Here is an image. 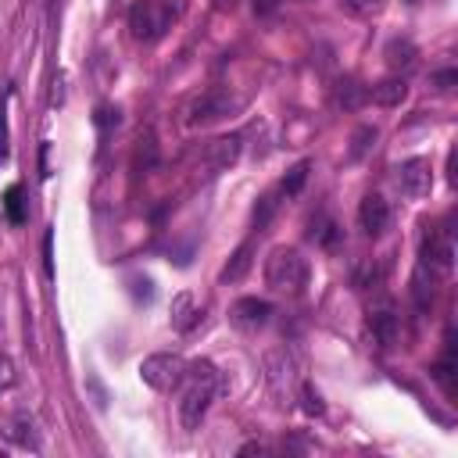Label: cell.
I'll return each instance as SVG.
<instances>
[{
  "label": "cell",
  "instance_id": "25",
  "mask_svg": "<svg viewBox=\"0 0 458 458\" xmlns=\"http://www.w3.org/2000/svg\"><path fill=\"white\" fill-rule=\"evenodd\" d=\"M351 143H354V147H351V157H361V154L376 143V129H372V125H361V129L351 136Z\"/></svg>",
  "mask_w": 458,
  "mask_h": 458
},
{
  "label": "cell",
  "instance_id": "16",
  "mask_svg": "<svg viewBox=\"0 0 458 458\" xmlns=\"http://www.w3.org/2000/svg\"><path fill=\"white\" fill-rule=\"evenodd\" d=\"M4 211H7V222H11V225H21V222L29 218V211H25V193H21L18 182L4 190Z\"/></svg>",
  "mask_w": 458,
  "mask_h": 458
},
{
  "label": "cell",
  "instance_id": "11",
  "mask_svg": "<svg viewBox=\"0 0 458 458\" xmlns=\"http://www.w3.org/2000/svg\"><path fill=\"white\" fill-rule=\"evenodd\" d=\"M265 369H268V386H272V394L276 397H286L290 394V386H293V361L283 354V351H272V354H265Z\"/></svg>",
  "mask_w": 458,
  "mask_h": 458
},
{
  "label": "cell",
  "instance_id": "2",
  "mask_svg": "<svg viewBox=\"0 0 458 458\" xmlns=\"http://www.w3.org/2000/svg\"><path fill=\"white\" fill-rule=\"evenodd\" d=\"M182 14V0H136L129 7V29L140 43H157Z\"/></svg>",
  "mask_w": 458,
  "mask_h": 458
},
{
  "label": "cell",
  "instance_id": "4",
  "mask_svg": "<svg viewBox=\"0 0 458 458\" xmlns=\"http://www.w3.org/2000/svg\"><path fill=\"white\" fill-rule=\"evenodd\" d=\"M182 376H186V358H182V354L161 351V354H147V358L140 361V379H143L150 390L168 394V390H175V386L182 383Z\"/></svg>",
  "mask_w": 458,
  "mask_h": 458
},
{
  "label": "cell",
  "instance_id": "9",
  "mask_svg": "<svg viewBox=\"0 0 458 458\" xmlns=\"http://www.w3.org/2000/svg\"><path fill=\"white\" fill-rule=\"evenodd\" d=\"M240 107V100H233L229 93H204L193 107H190V125H204V122H218V118H225L229 111H236Z\"/></svg>",
  "mask_w": 458,
  "mask_h": 458
},
{
  "label": "cell",
  "instance_id": "10",
  "mask_svg": "<svg viewBox=\"0 0 458 458\" xmlns=\"http://www.w3.org/2000/svg\"><path fill=\"white\" fill-rule=\"evenodd\" d=\"M268 318H272V304L261 301V297H240V301L233 304V322L243 326V329H258V326H265Z\"/></svg>",
  "mask_w": 458,
  "mask_h": 458
},
{
  "label": "cell",
  "instance_id": "13",
  "mask_svg": "<svg viewBox=\"0 0 458 458\" xmlns=\"http://www.w3.org/2000/svg\"><path fill=\"white\" fill-rule=\"evenodd\" d=\"M383 57H386V68H390V72H408V68L415 64L419 50H415L411 39H390L386 50H383Z\"/></svg>",
  "mask_w": 458,
  "mask_h": 458
},
{
  "label": "cell",
  "instance_id": "22",
  "mask_svg": "<svg viewBox=\"0 0 458 458\" xmlns=\"http://www.w3.org/2000/svg\"><path fill=\"white\" fill-rule=\"evenodd\" d=\"M340 7H344L351 18H376V14L386 7V0H340Z\"/></svg>",
  "mask_w": 458,
  "mask_h": 458
},
{
  "label": "cell",
  "instance_id": "28",
  "mask_svg": "<svg viewBox=\"0 0 458 458\" xmlns=\"http://www.w3.org/2000/svg\"><path fill=\"white\" fill-rule=\"evenodd\" d=\"M14 386V361L7 354H0V390Z\"/></svg>",
  "mask_w": 458,
  "mask_h": 458
},
{
  "label": "cell",
  "instance_id": "7",
  "mask_svg": "<svg viewBox=\"0 0 458 458\" xmlns=\"http://www.w3.org/2000/svg\"><path fill=\"white\" fill-rule=\"evenodd\" d=\"M236 157H240V136H218V140H208V143L197 150V161H200L204 172H222V168H229Z\"/></svg>",
  "mask_w": 458,
  "mask_h": 458
},
{
  "label": "cell",
  "instance_id": "31",
  "mask_svg": "<svg viewBox=\"0 0 458 458\" xmlns=\"http://www.w3.org/2000/svg\"><path fill=\"white\" fill-rule=\"evenodd\" d=\"M43 268H47V276L54 272V268H50V233L43 236Z\"/></svg>",
  "mask_w": 458,
  "mask_h": 458
},
{
  "label": "cell",
  "instance_id": "15",
  "mask_svg": "<svg viewBox=\"0 0 458 458\" xmlns=\"http://www.w3.org/2000/svg\"><path fill=\"white\" fill-rule=\"evenodd\" d=\"M7 437L14 440V444H21V447H39V437H36V422H32V415H25V411H18L14 419H11V426H7Z\"/></svg>",
  "mask_w": 458,
  "mask_h": 458
},
{
  "label": "cell",
  "instance_id": "20",
  "mask_svg": "<svg viewBox=\"0 0 458 458\" xmlns=\"http://www.w3.org/2000/svg\"><path fill=\"white\" fill-rule=\"evenodd\" d=\"M247 268H250V243H240V247H236V254L229 258V265L222 268V279H225V283H236Z\"/></svg>",
  "mask_w": 458,
  "mask_h": 458
},
{
  "label": "cell",
  "instance_id": "21",
  "mask_svg": "<svg viewBox=\"0 0 458 458\" xmlns=\"http://www.w3.org/2000/svg\"><path fill=\"white\" fill-rule=\"evenodd\" d=\"M308 236H311L315 243H322V247H333V243H336V236H340V229H336V222H333V218H326V215H322V218H315V222H311Z\"/></svg>",
  "mask_w": 458,
  "mask_h": 458
},
{
  "label": "cell",
  "instance_id": "3",
  "mask_svg": "<svg viewBox=\"0 0 458 458\" xmlns=\"http://www.w3.org/2000/svg\"><path fill=\"white\" fill-rule=\"evenodd\" d=\"M265 283L279 293H301L308 283V261L293 247H276L265 258Z\"/></svg>",
  "mask_w": 458,
  "mask_h": 458
},
{
  "label": "cell",
  "instance_id": "19",
  "mask_svg": "<svg viewBox=\"0 0 458 458\" xmlns=\"http://www.w3.org/2000/svg\"><path fill=\"white\" fill-rule=\"evenodd\" d=\"M369 93L358 86V82H351V79H344L340 86H336V93H333V100H336V107H344V111H354V107H361V100H365Z\"/></svg>",
  "mask_w": 458,
  "mask_h": 458
},
{
  "label": "cell",
  "instance_id": "17",
  "mask_svg": "<svg viewBox=\"0 0 458 458\" xmlns=\"http://www.w3.org/2000/svg\"><path fill=\"white\" fill-rule=\"evenodd\" d=\"M197 318H200V311L193 308V297H190V293H179V297L172 301V326H175V329H190Z\"/></svg>",
  "mask_w": 458,
  "mask_h": 458
},
{
  "label": "cell",
  "instance_id": "6",
  "mask_svg": "<svg viewBox=\"0 0 458 458\" xmlns=\"http://www.w3.org/2000/svg\"><path fill=\"white\" fill-rule=\"evenodd\" d=\"M397 186H401V193L411 197V200L426 197V193L433 190V165H429L426 157H408V161H401V165H397Z\"/></svg>",
  "mask_w": 458,
  "mask_h": 458
},
{
  "label": "cell",
  "instance_id": "5",
  "mask_svg": "<svg viewBox=\"0 0 458 458\" xmlns=\"http://www.w3.org/2000/svg\"><path fill=\"white\" fill-rule=\"evenodd\" d=\"M419 268H426L429 276H451V268H454V240H451L447 229L429 233V236L422 240Z\"/></svg>",
  "mask_w": 458,
  "mask_h": 458
},
{
  "label": "cell",
  "instance_id": "18",
  "mask_svg": "<svg viewBox=\"0 0 458 458\" xmlns=\"http://www.w3.org/2000/svg\"><path fill=\"white\" fill-rule=\"evenodd\" d=\"M132 165H136V172H143V175H147V172L157 165V143H154V132H143V136H140Z\"/></svg>",
  "mask_w": 458,
  "mask_h": 458
},
{
  "label": "cell",
  "instance_id": "27",
  "mask_svg": "<svg viewBox=\"0 0 458 458\" xmlns=\"http://www.w3.org/2000/svg\"><path fill=\"white\" fill-rule=\"evenodd\" d=\"M354 283H358V286H372V283H379V268H376L372 261H361V265L354 268Z\"/></svg>",
  "mask_w": 458,
  "mask_h": 458
},
{
  "label": "cell",
  "instance_id": "8",
  "mask_svg": "<svg viewBox=\"0 0 458 458\" xmlns=\"http://www.w3.org/2000/svg\"><path fill=\"white\" fill-rule=\"evenodd\" d=\"M358 225H361L365 236H383L386 225H390V204L379 193L361 197V204H358Z\"/></svg>",
  "mask_w": 458,
  "mask_h": 458
},
{
  "label": "cell",
  "instance_id": "1",
  "mask_svg": "<svg viewBox=\"0 0 458 458\" xmlns=\"http://www.w3.org/2000/svg\"><path fill=\"white\" fill-rule=\"evenodd\" d=\"M182 394H179V422L182 429H197L200 419L208 415L215 394H218V369L204 358L186 361V376H182Z\"/></svg>",
  "mask_w": 458,
  "mask_h": 458
},
{
  "label": "cell",
  "instance_id": "23",
  "mask_svg": "<svg viewBox=\"0 0 458 458\" xmlns=\"http://www.w3.org/2000/svg\"><path fill=\"white\" fill-rule=\"evenodd\" d=\"M279 193H283V190H268V193L258 200V208H254V229L268 225V218H272V215H276V208H279V200H276Z\"/></svg>",
  "mask_w": 458,
  "mask_h": 458
},
{
  "label": "cell",
  "instance_id": "12",
  "mask_svg": "<svg viewBox=\"0 0 458 458\" xmlns=\"http://www.w3.org/2000/svg\"><path fill=\"white\" fill-rule=\"evenodd\" d=\"M369 329H372V336H376L379 347H394L397 344V333H401V322H397L394 308H376L369 315Z\"/></svg>",
  "mask_w": 458,
  "mask_h": 458
},
{
  "label": "cell",
  "instance_id": "14",
  "mask_svg": "<svg viewBox=\"0 0 458 458\" xmlns=\"http://www.w3.org/2000/svg\"><path fill=\"white\" fill-rule=\"evenodd\" d=\"M369 97H372L379 107H397V104L408 97V82H404L401 75H394V79H383V82H376V86L369 89Z\"/></svg>",
  "mask_w": 458,
  "mask_h": 458
},
{
  "label": "cell",
  "instance_id": "24",
  "mask_svg": "<svg viewBox=\"0 0 458 458\" xmlns=\"http://www.w3.org/2000/svg\"><path fill=\"white\" fill-rule=\"evenodd\" d=\"M301 408L308 415H322L326 411V404H322V397H318V390L311 383H301Z\"/></svg>",
  "mask_w": 458,
  "mask_h": 458
},
{
  "label": "cell",
  "instance_id": "29",
  "mask_svg": "<svg viewBox=\"0 0 458 458\" xmlns=\"http://www.w3.org/2000/svg\"><path fill=\"white\" fill-rule=\"evenodd\" d=\"M433 82H437V89H444V93H447V89L458 82V72H454V68H447V72H437V75H433Z\"/></svg>",
  "mask_w": 458,
  "mask_h": 458
},
{
  "label": "cell",
  "instance_id": "32",
  "mask_svg": "<svg viewBox=\"0 0 458 458\" xmlns=\"http://www.w3.org/2000/svg\"><path fill=\"white\" fill-rule=\"evenodd\" d=\"M265 451H268V447H265V444H254V440L240 447V454H265Z\"/></svg>",
  "mask_w": 458,
  "mask_h": 458
},
{
  "label": "cell",
  "instance_id": "26",
  "mask_svg": "<svg viewBox=\"0 0 458 458\" xmlns=\"http://www.w3.org/2000/svg\"><path fill=\"white\" fill-rule=\"evenodd\" d=\"M304 179H308V161L293 165V168H290V175L279 182V190H283V193H297V190L304 186Z\"/></svg>",
  "mask_w": 458,
  "mask_h": 458
},
{
  "label": "cell",
  "instance_id": "30",
  "mask_svg": "<svg viewBox=\"0 0 458 458\" xmlns=\"http://www.w3.org/2000/svg\"><path fill=\"white\" fill-rule=\"evenodd\" d=\"M279 7V0H254V11L258 14H268V11H276Z\"/></svg>",
  "mask_w": 458,
  "mask_h": 458
}]
</instances>
